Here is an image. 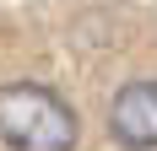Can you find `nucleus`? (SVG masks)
Wrapping results in <instances>:
<instances>
[{
    "instance_id": "2",
    "label": "nucleus",
    "mask_w": 157,
    "mask_h": 151,
    "mask_svg": "<svg viewBox=\"0 0 157 151\" xmlns=\"http://www.w3.org/2000/svg\"><path fill=\"white\" fill-rule=\"evenodd\" d=\"M109 135L125 151H157V81H130L114 92Z\"/></svg>"
},
{
    "instance_id": "1",
    "label": "nucleus",
    "mask_w": 157,
    "mask_h": 151,
    "mask_svg": "<svg viewBox=\"0 0 157 151\" xmlns=\"http://www.w3.org/2000/svg\"><path fill=\"white\" fill-rule=\"evenodd\" d=\"M0 140L6 151H76V108L38 81H6Z\"/></svg>"
}]
</instances>
